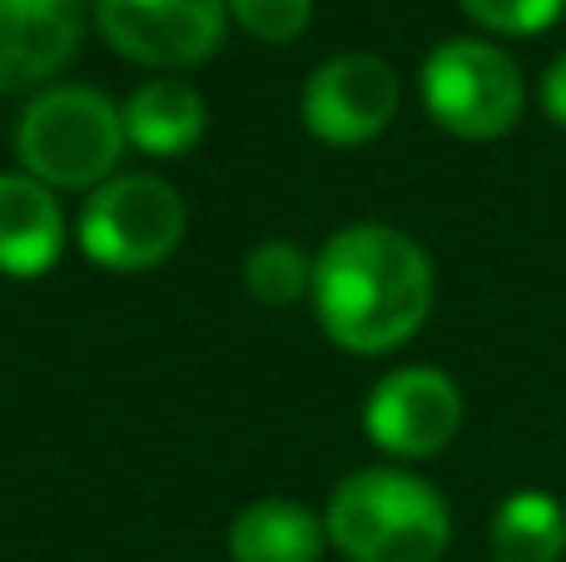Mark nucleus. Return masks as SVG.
<instances>
[{
    "label": "nucleus",
    "instance_id": "f257e3e1",
    "mask_svg": "<svg viewBox=\"0 0 566 562\" xmlns=\"http://www.w3.org/2000/svg\"><path fill=\"white\" fill-rule=\"evenodd\" d=\"M432 259L412 235L378 219L328 235L313 254V314L338 348L378 358L418 339L432 314Z\"/></svg>",
    "mask_w": 566,
    "mask_h": 562
},
{
    "label": "nucleus",
    "instance_id": "f03ea898",
    "mask_svg": "<svg viewBox=\"0 0 566 562\" xmlns=\"http://www.w3.org/2000/svg\"><path fill=\"white\" fill-rule=\"evenodd\" d=\"M323 528L348 562H442L452 508L408 468H358L333 488Z\"/></svg>",
    "mask_w": 566,
    "mask_h": 562
},
{
    "label": "nucleus",
    "instance_id": "7ed1b4c3",
    "mask_svg": "<svg viewBox=\"0 0 566 562\" xmlns=\"http://www.w3.org/2000/svg\"><path fill=\"white\" fill-rule=\"evenodd\" d=\"M125 115L95 85L35 90L15 125V159L45 189H99L125 155Z\"/></svg>",
    "mask_w": 566,
    "mask_h": 562
},
{
    "label": "nucleus",
    "instance_id": "20e7f679",
    "mask_svg": "<svg viewBox=\"0 0 566 562\" xmlns=\"http://www.w3.org/2000/svg\"><path fill=\"white\" fill-rule=\"evenodd\" d=\"M418 90L432 125L458 139H472V145L512 135L522 110H527L522 65L502 45L472 35H452L432 45L422 60Z\"/></svg>",
    "mask_w": 566,
    "mask_h": 562
},
{
    "label": "nucleus",
    "instance_id": "39448f33",
    "mask_svg": "<svg viewBox=\"0 0 566 562\" xmlns=\"http://www.w3.org/2000/svg\"><path fill=\"white\" fill-rule=\"evenodd\" d=\"M189 209L159 175H115L90 189L75 219V239L90 264L115 274H145L179 249Z\"/></svg>",
    "mask_w": 566,
    "mask_h": 562
},
{
    "label": "nucleus",
    "instance_id": "423d86ee",
    "mask_svg": "<svg viewBox=\"0 0 566 562\" xmlns=\"http://www.w3.org/2000/svg\"><path fill=\"white\" fill-rule=\"evenodd\" d=\"M109 50L149 70L205 65L229 30V0H95Z\"/></svg>",
    "mask_w": 566,
    "mask_h": 562
},
{
    "label": "nucleus",
    "instance_id": "0eeeda50",
    "mask_svg": "<svg viewBox=\"0 0 566 562\" xmlns=\"http://www.w3.org/2000/svg\"><path fill=\"white\" fill-rule=\"evenodd\" d=\"M398 105H402L398 70L382 55H368V50H348V55L323 60L303 80V95H298L303 129L338 149L378 139L398 119Z\"/></svg>",
    "mask_w": 566,
    "mask_h": 562
},
{
    "label": "nucleus",
    "instance_id": "6e6552de",
    "mask_svg": "<svg viewBox=\"0 0 566 562\" xmlns=\"http://www.w3.org/2000/svg\"><path fill=\"white\" fill-rule=\"evenodd\" d=\"M462 428V388L432 364H402L373 384L363 404V434L402 464H422L452 448Z\"/></svg>",
    "mask_w": 566,
    "mask_h": 562
},
{
    "label": "nucleus",
    "instance_id": "1a4fd4ad",
    "mask_svg": "<svg viewBox=\"0 0 566 562\" xmlns=\"http://www.w3.org/2000/svg\"><path fill=\"white\" fill-rule=\"evenodd\" d=\"M85 0H0V95H25L75 60Z\"/></svg>",
    "mask_w": 566,
    "mask_h": 562
},
{
    "label": "nucleus",
    "instance_id": "9d476101",
    "mask_svg": "<svg viewBox=\"0 0 566 562\" xmlns=\"http://www.w3.org/2000/svg\"><path fill=\"white\" fill-rule=\"evenodd\" d=\"M65 205L55 189H45L40 179L0 175V274L10 279H40L60 264L65 254Z\"/></svg>",
    "mask_w": 566,
    "mask_h": 562
},
{
    "label": "nucleus",
    "instance_id": "9b49d317",
    "mask_svg": "<svg viewBox=\"0 0 566 562\" xmlns=\"http://www.w3.org/2000/svg\"><path fill=\"white\" fill-rule=\"evenodd\" d=\"M125 139L149 159H179L205 139L209 105L185 80H145L135 95L119 105Z\"/></svg>",
    "mask_w": 566,
    "mask_h": 562
},
{
    "label": "nucleus",
    "instance_id": "f8f14e48",
    "mask_svg": "<svg viewBox=\"0 0 566 562\" xmlns=\"http://www.w3.org/2000/svg\"><path fill=\"white\" fill-rule=\"evenodd\" d=\"M323 548H328L323 518L293 498H259L229 523L234 562H323Z\"/></svg>",
    "mask_w": 566,
    "mask_h": 562
},
{
    "label": "nucleus",
    "instance_id": "ddd939ff",
    "mask_svg": "<svg viewBox=\"0 0 566 562\" xmlns=\"http://www.w3.org/2000/svg\"><path fill=\"white\" fill-rule=\"evenodd\" d=\"M492 562H562L566 558V508L557 493L517 488L502 498L488 528Z\"/></svg>",
    "mask_w": 566,
    "mask_h": 562
},
{
    "label": "nucleus",
    "instance_id": "4468645a",
    "mask_svg": "<svg viewBox=\"0 0 566 562\" xmlns=\"http://www.w3.org/2000/svg\"><path fill=\"white\" fill-rule=\"evenodd\" d=\"M244 289L269 309L298 304L313 289V259L293 239H264L244 259Z\"/></svg>",
    "mask_w": 566,
    "mask_h": 562
},
{
    "label": "nucleus",
    "instance_id": "2eb2a0df",
    "mask_svg": "<svg viewBox=\"0 0 566 562\" xmlns=\"http://www.w3.org/2000/svg\"><path fill=\"white\" fill-rule=\"evenodd\" d=\"M462 15L472 25H482L488 35H507V40H527L542 35L562 20L566 0H458Z\"/></svg>",
    "mask_w": 566,
    "mask_h": 562
},
{
    "label": "nucleus",
    "instance_id": "dca6fc26",
    "mask_svg": "<svg viewBox=\"0 0 566 562\" xmlns=\"http://www.w3.org/2000/svg\"><path fill=\"white\" fill-rule=\"evenodd\" d=\"M229 20L264 45H293L313 20V0H229Z\"/></svg>",
    "mask_w": 566,
    "mask_h": 562
},
{
    "label": "nucleus",
    "instance_id": "f3484780",
    "mask_svg": "<svg viewBox=\"0 0 566 562\" xmlns=\"http://www.w3.org/2000/svg\"><path fill=\"white\" fill-rule=\"evenodd\" d=\"M542 110L557 129H566V50L542 70Z\"/></svg>",
    "mask_w": 566,
    "mask_h": 562
}]
</instances>
